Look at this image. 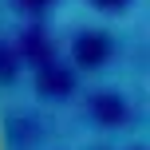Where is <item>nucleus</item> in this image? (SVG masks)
I'll return each mask as SVG.
<instances>
[{
    "label": "nucleus",
    "instance_id": "f257e3e1",
    "mask_svg": "<svg viewBox=\"0 0 150 150\" xmlns=\"http://www.w3.org/2000/svg\"><path fill=\"white\" fill-rule=\"evenodd\" d=\"M0 55H4V20H0ZM0 150H20V130H16V115H12V95H8L4 67H0Z\"/></svg>",
    "mask_w": 150,
    "mask_h": 150
}]
</instances>
